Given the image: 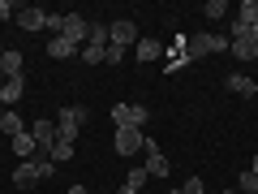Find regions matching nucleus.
Segmentation results:
<instances>
[{"label":"nucleus","mask_w":258,"mask_h":194,"mask_svg":"<svg viewBox=\"0 0 258 194\" xmlns=\"http://www.w3.org/2000/svg\"><path fill=\"white\" fill-rule=\"evenodd\" d=\"M0 129H5V134L13 138V134H26V121H22L13 108H5V117H0Z\"/></svg>","instance_id":"obj_18"},{"label":"nucleus","mask_w":258,"mask_h":194,"mask_svg":"<svg viewBox=\"0 0 258 194\" xmlns=\"http://www.w3.org/2000/svg\"><path fill=\"white\" fill-rule=\"evenodd\" d=\"M203 13H207L211 22H220V18H228V5H224V0H207V5H203Z\"/></svg>","instance_id":"obj_21"},{"label":"nucleus","mask_w":258,"mask_h":194,"mask_svg":"<svg viewBox=\"0 0 258 194\" xmlns=\"http://www.w3.org/2000/svg\"><path fill=\"white\" fill-rule=\"evenodd\" d=\"M13 18H18V26L26 30V35L47 26V9H39V5H18V13H13Z\"/></svg>","instance_id":"obj_9"},{"label":"nucleus","mask_w":258,"mask_h":194,"mask_svg":"<svg viewBox=\"0 0 258 194\" xmlns=\"http://www.w3.org/2000/svg\"><path fill=\"white\" fill-rule=\"evenodd\" d=\"M125 185H134V190H142V185H147V168H129V177H125Z\"/></svg>","instance_id":"obj_24"},{"label":"nucleus","mask_w":258,"mask_h":194,"mask_svg":"<svg viewBox=\"0 0 258 194\" xmlns=\"http://www.w3.org/2000/svg\"><path fill=\"white\" fill-rule=\"evenodd\" d=\"M232 22H241V26H258V0H241Z\"/></svg>","instance_id":"obj_16"},{"label":"nucleus","mask_w":258,"mask_h":194,"mask_svg":"<svg viewBox=\"0 0 258 194\" xmlns=\"http://www.w3.org/2000/svg\"><path fill=\"white\" fill-rule=\"evenodd\" d=\"M0 108H5V82H0Z\"/></svg>","instance_id":"obj_31"},{"label":"nucleus","mask_w":258,"mask_h":194,"mask_svg":"<svg viewBox=\"0 0 258 194\" xmlns=\"http://www.w3.org/2000/svg\"><path fill=\"white\" fill-rule=\"evenodd\" d=\"M13 13H18V5H13V0H0V22L13 18Z\"/></svg>","instance_id":"obj_27"},{"label":"nucleus","mask_w":258,"mask_h":194,"mask_svg":"<svg viewBox=\"0 0 258 194\" xmlns=\"http://www.w3.org/2000/svg\"><path fill=\"white\" fill-rule=\"evenodd\" d=\"M47 160H52V164H69V160H74V142H60V138H56V147H52V156H47Z\"/></svg>","instance_id":"obj_20"},{"label":"nucleus","mask_w":258,"mask_h":194,"mask_svg":"<svg viewBox=\"0 0 258 194\" xmlns=\"http://www.w3.org/2000/svg\"><path fill=\"white\" fill-rule=\"evenodd\" d=\"M9 147L18 151L22 160H30V156H39V147H35V138H30V134H13V138H9Z\"/></svg>","instance_id":"obj_17"},{"label":"nucleus","mask_w":258,"mask_h":194,"mask_svg":"<svg viewBox=\"0 0 258 194\" xmlns=\"http://www.w3.org/2000/svg\"><path fill=\"white\" fill-rule=\"evenodd\" d=\"M220 194H241V190H220Z\"/></svg>","instance_id":"obj_33"},{"label":"nucleus","mask_w":258,"mask_h":194,"mask_svg":"<svg viewBox=\"0 0 258 194\" xmlns=\"http://www.w3.org/2000/svg\"><path fill=\"white\" fill-rule=\"evenodd\" d=\"M142 168H147V177H168V173H172L168 156H164V151H159L151 138H147V147H142Z\"/></svg>","instance_id":"obj_6"},{"label":"nucleus","mask_w":258,"mask_h":194,"mask_svg":"<svg viewBox=\"0 0 258 194\" xmlns=\"http://www.w3.org/2000/svg\"><path fill=\"white\" fill-rule=\"evenodd\" d=\"M86 117H91V112H86L82 104H69V108H60V112H56V138H60V142H78V134H82Z\"/></svg>","instance_id":"obj_1"},{"label":"nucleus","mask_w":258,"mask_h":194,"mask_svg":"<svg viewBox=\"0 0 258 194\" xmlns=\"http://www.w3.org/2000/svg\"><path fill=\"white\" fill-rule=\"evenodd\" d=\"M249 39H254V43H258V26H254V30H249Z\"/></svg>","instance_id":"obj_32"},{"label":"nucleus","mask_w":258,"mask_h":194,"mask_svg":"<svg viewBox=\"0 0 258 194\" xmlns=\"http://www.w3.org/2000/svg\"><path fill=\"white\" fill-rule=\"evenodd\" d=\"M69 194H91V190H86V185H69Z\"/></svg>","instance_id":"obj_29"},{"label":"nucleus","mask_w":258,"mask_h":194,"mask_svg":"<svg viewBox=\"0 0 258 194\" xmlns=\"http://www.w3.org/2000/svg\"><path fill=\"white\" fill-rule=\"evenodd\" d=\"M237 190H241V194H258V177L249 173V168H245V173L237 177Z\"/></svg>","instance_id":"obj_22"},{"label":"nucleus","mask_w":258,"mask_h":194,"mask_svg":"<svg viewBox=\"0 0 258 194\" xmlns=\"http://www.w3.org/2000/svg\"><path fill=\"white\" fill-rule=\"evenodd\" d=\"M22 95H26V74L22 78H5V108H13Z\"/></svg>","instance_id":"obj_15"},{"label":"nucleus","mask_w":258,"mask_h":194,"mask_svg":"<svg viewBox=\"0 0 258 194\" xmlns=\"http://www.w3.org/2000/svg\"><path fill=\"white\" fill-rule=\"evenodd\" d=\"M22 194H26V190H22Z\"/></svg>","instance_id":"obj_37"},{"label":"nucleus","mask_w":258,"mask_h":194,"mask_svg":"<svg viewBox=\"0 0 258 194\" xmlns=\"http://www.w3.org/2000/svg\"><path fill=\"white\" fill-rule=\"evenodd\" d=\"M207 194H211V190H207Z\"/></svg>","instance_id":"obj_36"},{"label":"nucleus","mask_w":258,"mask_h":194,"mask_svg":"<svg viewBox=\"0 0 258 194\" xmlns=\"http://www.w3.org/2000/svg\"><path fill=\"white\" fill-rule=\"evenodd\" d=\"M215 52H228V35H189L185 39V56L189 61H198V56H215Z\"/></svg>","instance_id":"obj_3"},{"label":"nucleus","mask_w":258,"mask_h":194,"mask_svg":"<svg viewBox=\"0 0 258 194\" xmlns=\"http://www.w3.org/2000/svg\"><path fill=\"white\" fill-rule=\"evenodd\" d=\"M129 43H138V30H134V22H108V47L125 52Z\"/></svg>","instance_id":"obj_8"},{"label":"nucleus","mask_w":258,"mask_h":194,"mask_svg":"<svg viewBox=\"0 0 258 194\" xmlns=\"http://www.w3.org/2000/svg\"><path fill=\"white\" fill-rule=\"evenodd\" d=\"M82 61L86 65H103L108 61V47H82Z\"/></svg>","instance_id":"obj_23"},{"label":"nucleus","mask_w":258,"mask_h":194,"mask_svg":"<svg viewBox=\"0 0 258 194\" xmlns=\"http://www.w3.org/2000/svg\"><path fill=\"white\" fill-rule=\"evenodd\" d=\"M164 52H168V47L159 43V39H151V35H142L138 43H134V56H138L142 65H151V61H159V56H164Z\"/></svg>","instance_id":"obj_10"},{"label":"nucleus","mask_w":258,"mask_h":194,"mask_svg":"<svg viewBox=\"0 0 258 194\" xmlns=\"http://www.w3.org/2000/svg\"><path fill=\"white\" fill-rule=\"evenodd\" d=\"M86 47H108V22H91V35H86Z\"/></svg>","instance_id":"obj_19"},{"label":"nucleus","mask_w":258,"mask_h":194,"mask_svg":"<svg viewBox=\"0 0 258 194\" xmlns=\"http://www.w3.org/2000/svg\"><path fill=\"white\" fill-rule=\"evenodd\" d=\"M0 78H22V52L18 47H5V56H0Z\"/></svg>","instance_id":"obj_13"},{"label":"nucleus","mask_w":258,"mask_h":194,"mask_svg":"<svg viewBox=\"0 0 258 194\" xmlns=\"http://www.w3.org/2000/svg\"><path fill=\"white\" fill-rule=\"evenodd\" d=\"M224 82H228V91L241 95V100H254V95H258V82H254L249 74H228Z\"/></svg>","instance_id":"obj_11"},{"label":"nucleus","mask_w":258,"mask_h":194,"mask_svg":"<svg viewBox=\"0 0 258 194\" xmlns=\"http://www.w3.org/2000/svg\"><path fill=\"white\" fill-rule=\"evenodd\" d=\"M78 52H82V47L69 43V39H60V35L47 39V56H52V61H69V56H78Z\"/></svg>","instance_id":"obj_14"},{"label":"nucleus","mask_w":258,"mask_h":194,"mask_svg":"<svg viewBox=\"0 0 258 194\" xmlns=\"http://www.w3.org/2000/svg\"><path fill=\"white\" fill-rule=\"evenodd\" d=\"M181 194H207V185H203V181H198V177H189V181H185V185H181Z\"/></svg>","instance_id":"obj_26"},{"label":"nucleus","mask_w":258,"mask_h":194,"mask_svg":"<svg viewBox=\"0 0 258 194\" xmlns=\"http://www.w3.org/2000/svg\"><path fill=\"white\" fill-rule=\"evenodd\" d=\"M249 173H254V177H258V156H254V164H249Z\"/></svg>","instance_id":"obj_30"},{"label":"nucleus","mask_w":258,"mask_h":194,"mask_svg":"<svg viewBox=\"0 0 258 194\" xmlns=\"http://www.w3.org/2000/svg\"><path fill=\"white\" fill-rule=\"evenodd\" d=\"M249 30H254V26H249ZM228 52L237 56V61H258V43H254L249 35H241V39H228Z\"/></svg>","instance_id":"obj_12"},{"label":"nucleus","mask_w":258,"mask_h":194,"mask_svg":"<svg viewBox=\"0 0 258 194\" xmlns=\"http://www.w3.org/2000/svg\"><path fill=\"white\" fill-rule=\"evenodd\" d=\"M30 138H35L39 156H52V147H56V121H52V117L35 121V125H30Z\"/></svg>","instance_id":"obj_7"},{"label":"nucleus","mask_w":258,"mask_h":194,"mask_svg":"<svg viewBox=\"0 0 258 194\" xmlns=\"http://www.w3.org/2000/svg\"><path fill=\"white\" fill-rule=\"evenodd\" d=\"M112 147H116V156L134 160V156H142V147H147V134H142V129H116Z\"/></svg>","instance_id":"obj_4"},{"label":"nucleus","mask_w":258,"mask_h":194,"mask_svg":"<svg viewBox=\"0 0 258 194\" xmlns=\"http://www.w3.org/2000/svg\"><path fill=\"white\" fill-rule=\"evenodd\" d=\"M60 22H64V13H47V26L43 30H52V39L60 35Z\"/></svg>","instance_id":"obj_25"},{"label":"nucleus","mask_w":258,"mask_h":194,"mask_svg":"<svg viewBox=\"0 0 258 194\" xmlns=\"http://www.w3.org/2000/svg\"><path fill=\"white\" fill-rule=\"evenodd\" d=\"M0 117H5V108H0Z\"/></svg>","instance_id":"obj_34"},{"label":"nucleus","mask_w":258,"mask_h":194,"mask_svg":"<svg viewBox=\"0 0 258 194\" xmlns=\"http://www.w3.org/2000/svg\"><path fill=\"white\" fill-rule=\"evenodd\" d=\"M86 35H91V22H86L82 13H64V22H60V39H69V43L86 47Z\"/></svg>","instance_id":"obj_5"},{"label":"nucleus","mask_w":258,"mask_h":194,"mask_svg":"<svg viewBox=\"0 0 258 194\" xmlns=\"http://www.w3.org/2000/svg\"><path fill=\"white\" fill-rule=\"evenodd\" d=\"M56 173V164L47 156H30V160H22L18 168H13V185H30V181H47V177Z\"/></svg>","instance_id":"obj_2"},{"label":"nucleus","mask_w":258,"mask_h":194,"mask_svg":"<svg viewBox=\"0 0 258 194\" xmlns=\"http://www.w3.org/2000/svg\"><path fill=\"white\" fill-rule=\"evenodd\" d=\"M116 194H138V190H134V185H125V181H120V185H116Z\"/></svg>","instance_id":"obj_28"},{"label":"nucleus","mask_w":258,"mask_h":194,"mask_svg":"<svg viewBox=\"0 0 258 194\" xmlns=\"http://www.w3.org/2000/svg\"><path fill=\"white\" fill-rule=\"evenodd\" d=\"M0 56H5V47H0Z\"/></svg>","instance_id":"obj_35"}]
</instances>
